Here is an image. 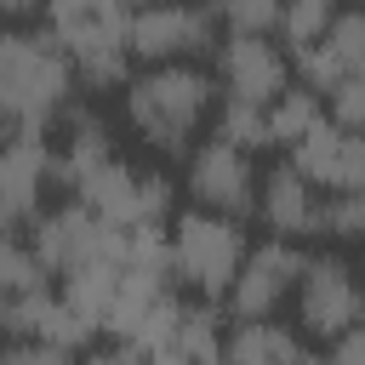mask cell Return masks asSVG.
I'll list each match as a JSON object with an SVG mask.
<instances>
[{"mask_svg":"<svg viewBox=\"0 0 365 365\" xmlns=\"http://www.w3.org/2000/svg\"><path fill=\"white\" fill-rule=\"evenodd\" d=\"M125 103V125L143 148L154 154H188L205 131V120L222 103V80L205 74L200 63H148L143 74L125 80L120 91Z\"/></svg>","mask_w":365,"mask_h":365,"instance_id":"6da1fadb","label":"cell"},{"mask_svg":"<svg viewBox=\"0 0 365 365\" xmlns=\"http://www.w3.org/2000/svg\"><path fill=\"white\" fill-rule=\"evenodd\" d=\"M80 68L68 57V46L40 23H17L0 40V120L6 131H34L51 137V125H63L68 103H74Z\"/></svg>","mask_w":365,"mask_h":365,"instance_id":"7a4b0ae2","label":"cell"},{"mask_svg":"<svg viewBox=\"0 0 365 365\" xmlns=\"http://www.w3.org/2000/svg\"><path fill=\"white\" fill-rule=\"evenodd\" d=\"M245 257H251V234L240 228V217L211 211V205H194V211L171 217V274H177L182 291H194L205 302H222L234 274L245 268Z\"/></svg>","mask_w":365,"mask_h":365,"instance_id":"3957f363","label":"cell"},{"mask_svg":"<svg viewBox=\"0 0 365 365\" xmlns=\"http://www.w3.org/2000/svg\"><path fill=\"white\" fill-rule=\"evenodd\" d=\"M23 234H29V245L46 257V268H51L57 279L74 274V268H86V262H125V245H131V228L108 222V217L91 211L80 194H68L63 205L40 211Z\"/></svg>","mask_w":365,"mask_h":365,"instance_id":"277c9868","label":"cell"},{"mask_svg":"<svg viewBox=\"0 0 365 365\" xmlns=\"http://www.w3.org/2000/svg\"><path fill=\"white\" fill-rule=\"evenodd\" d=\"M217 29L211 0H154L131 11V51L137 63H200L217 57Z\"/></svg>","mask_w":365,"mask_h":365,"instance_id":"5b68a950","label":"cell"},{"mask_svg":"<svg viewBox=\"0 0 365 365\" xmlns=\"http://www.w3.org/2000/svg\"><path fill=\"white\" fill-rule=\"evenodd\" d=\"M91 211H103L108 222L120 228H143V222H171L177 211V182L165 171H148V165H131V160H108L97 165L80 188H74Z\"/></svg>","mask_w":365,"mask_h":365,"instance_id":"8992f818","label":"cell"},{"mask_svg":"<svg viewBox=\"0 0 365 365\" xmlns=\"http://www.w3.org/2000/svg\"><path fill=\"white\" fill-rule=\"evenodd\" d=\"M51 188H63V154L34 131H6V154H0V222H6V234H23L46 211Z\"/></svg>","mask_w":365,"mask_h":365,"instance_id":"52a82bcc","label":"cell"},{"mask_svg":"<svg viewBox=\"0 0 365 365\" xmlns=\"http://www.w3.org/2000/svg\"><path fill=\"white\" fill-rule=\"evenodd\" d=\"M182 188H188L194 205H211V211H228V217H251L257 194H262V171L251 165V148H240L228 137H211V143L188 148Z\"/></svg>","mask_w":365,"mask_h":365,"instance_id":"ba28073f","label":"cell"},{"mask_svg":"<svg viewBox=\"0 0 365 365\" xmlns=\"http://www.w3.org/2000/svg\"><path fill=\"white\" fill-rule=\"evenodd\" d=\"M359 319H365V279L342 257H331V251L308 257V268L297 279V325L314 342H331V336H342Z\"/></svg>","mask_w":365,"mask_h":365,"instance_id":"9c48e42d","label":"cell"},{"mask_svg":"<svg viewBox=\"0 0 365 365\" xmlns=\"http://www.w3.org/2000/svg\"><path fill=\"white\" fill-rule=\"evenodd\" d=\"M302 268H308V257H302L297 240H285V234H268L262 245H251L245 268L234 274V285H228V297H222L228 319H268V314H279V302L297 297Z\"/></svg>","mask_w":365,"mask_h":365,"instance_id":"30bf717a","label":"cell"},{"mask_svg":"<svg viewBox=\"0 0 365 365\" xmlns=\"http://www.w3.org/2000/svg\"><path fill=\"white\" fill-rule=\"evenodd\" d=\"M291 74H297V63H291L285 46H274V34H228L217 46V80L234 97L274 103L291 86Z\"/></svg>","mask_w":365,"mask_h":365,"instance_id":"8fae6325","label":"cell"},{"mask_svg":"<svg viewBox=\"0 0 365 365\" xmlns=\"http://www.w3.org/2000/svg\"><path fill=\"white\" fill-rule=\"evenodd\" d=\"M291 160L331 194V188H365V131H354V125H342V120H319L297 148H291Z\"/></svg>","mask_w":365,"mask_h":365,"instance_id":"7c38bea8","label":"cell"},{"mask_svg":"<svg viewBox=\"0 0 365 365\" xmlns=\"http://www.w3.org/2000/svg\"><path fill=\"white\" fill-rule=\"evenodd\" d=\"M319 205H325V200L314 194V177H308L297 160L262 171L257 217H262L268 234H285V240H308V234H319Z\"/></svg>","mask_w":365,"mask_h":365,"instance_id":"4fadbf2b","label":"cell"},{"mask_svg":"<svg viewBox=\"0 0 365 365\" xmlns=\"http://www.w3.org/2000/svg\"><path fill=\"white\" fill-rule=\"evenodd\" d=\"M63 188L74 194L97 165H108L114 160V131H108V120L91 108V103H68V114H63Z\"/></svg>","mask_w":365,"mask_h":365,"instance_id":"5bb4252c","label":"cell"},{"mask_svg":"<svg viewBox=\"0 0 365 365\" xmlns=\"http://www.w3.org/2000/svg\"><path fill=\"white\" fill-rule=\"evenodd\" d=\"M222 359H240V365H297L308 359V342L302 331H291L285 319H234L228 342H222Z\"/></svg>","mask_w":365,"mask_h":365,"instance_id":"9a60e30c","label":"cell"},{"mask_svg":"<svg viewBox=\"0 0 365 365\" xmlns=\"http://www.w3.org/2000/svg\"><path fill=\"white\" fill-rule=\"evenodd\" d=\"M120 279H125V262H86V268L63 274V302L103 336L108 314H114V297H120Z\"/></svg>","mask_w":365,"mask_h":365,"instance_id":"2e32d148","label":"cell"},{"mask_svg":"<svg viewBox=\"0 0 365 365\" xmlns=\"http://www.w3.org/2000/svg\"><path fill=\"white\" fill-rule=\"evenodd\" d=\"M331 108H325V97L314 91V86H285L274 103H268V137H274V148H297L319 120H325Z\"/></svg>","mask_w":365,"mask_h":365,"instance_id":"e0dca14e","label":"cell"},{"mask_svg":"<svg viewBox=\"0 0 365 365\" xmlns=\"http://www.w3.org/2000/svg\"><path fill=\"white\" fill-rule=\"evenodd\" d=\"M211 131L228 137V143H240V148H274V137H268V103H251V97H234V91H222V103L211 114Z\"/></svg>","mask_w":365,"mask_h":365,"instance_id":"ac0fdd59","label":"cell"},{"mask_svg":"<svg viewBox=\"0 0 365 365\" xmlns=\"http://www.w3.org/2000/svg\"><path fill=\"white\" fill-rule=\"evenodd\" d=\"M222 342H228V331H222V319H217V302H182V325H177V348H171V359H222Z\"/></svg>","mask_w":365,"mask_h":365,"instance_id":"d6986e66","label":"cell"},{"mask_svg":"<svg viewBox=\"0 0 365 365\" xmlns=\"http://www.w3.org/2000/svg\"><path fill=\"white\" fill-rule=\"evenodd\" d=\"M40 285H51L46 257L29 245V234H6L0 240V297H23V291H40Z\"/></svg>","mask_w":365,"mask_h":365,"instance_id":"ffe728a7","label":"cell"},{"mask_svg":"<svg viewBox=\"0 0 365 365\" xmlns=\"http://www.w3.org/2000/svg\"><path fill=\"white\" fill-rule=\"evenodd\" d=\"M291 63H297V80H302V86H314L319 97H331V91L348 80V63H342V51H336L331 40L297 46V51H291Z\"/></svg>","mask_w":365,"mask_h":365,"instance_id":"44dd1931","label":"cell"},{"mask_svg":"<svg viewBox=\"0 0 365 365\" xmlns=\"http://www.w3.org/2000/svg\"><path fill=\"white\" fill-rule=\"evenodd\" d=\"M211 6L228 34H279L285 23V0H211Z\"/></svg>","mask_w":365,"mask_h":365,"instance_id":"7402d4cb","label":"cell"},{"mask_svg":"<svg viewBox=\"0 0 365 365\" xmlns=\"http://www.w3.org/2000/svg\"><path fill=\"white\" fill-rule=\"evenodd\" d=\"M336 23V0H285V23H279V40L297 51V46H314L325 40Z\"/></svg>","mask_w":365,"mask_h":365,"instance_id":"603a6c76","label":"cell"},{"mask_svg":"<svg viewBox=\"0 0 365 365\" xmlns=\"http://www.w3.org/2000/svg\"><path fill=\"white\" fill-rule=\"evenodd\" d=\"M319 234L365 240V188H331L325 205H319Z\"/></svg>","mask_w":365,"mask_h":365,"instance_id":"cb8c5ba5","label":"cell"},{"mask_svg":"<svg viewBox=\"0 0 365 365\" xmlns=\"http://www.w3.org/2000/svg\"><path fill=\"white\" fill-rule=\"evenodd\" d=\"M325 40L342 51L348 74H365V0H359V6H348V11H336V23H331V34H325Z\"/></svg>","mask_w":365,"mask_h":365,"instance_id":"d4e9b609","label":"cell"},{"mask_svg":"<svg viewBox=\"0 0 365 365\" xmlns=\"http://www.w3.org/2000/svg\"><path fill=\"white\" fill-rule=\"evenodd\" d=\"M325 108H331V120H342V125L365 131V74H348V80L325 97Z\"/></svg>","mask_w":365,"mask_h":365,"instance_id":"484cf974","label":"cell"},{"mask_svg":"<svg viewBox=\"0 0 365 365\" xmlns=\"http://www.w3.org/2000/svg\"><path fill=\"white\" fill-rule=\"evenodd\" d=\"M325 348H331V359H336V365H365V319H359V325H348L342 336H331Z\"/></svg>","mask_w":365,"mask_h":365,"instance_id":"4316f807","label":"cell"},{"mask_svg":"<svg viewBox=\"0 0 365 365\" xmlns=\"http://www.w3.org/2000/svg\"><path fill=\"white\" fill-rule=\"evenodd\" d=\"M0 11L11 23H29V17H46V0H0Z\"/></svg>","mask_w":365,"mask_h":365,"instance_id":"83f0119b","label":"cell"},{"mask_svg":"<svg viewBox=\"0 0 365 365\" xmlns=\"http://www.w3.org/2000/svg\"><path fill=\"white\" fill-rule=\"evenodd\" d=\"M131 6H154V0H131Z\"/></svg>","mask_w":365,"mask_h":365,"instance_id":"f1b7e54d","label":"cell"}]
</instances>
